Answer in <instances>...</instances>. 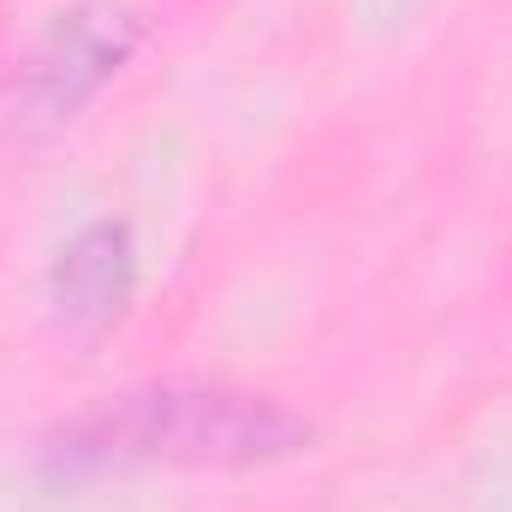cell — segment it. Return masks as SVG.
Segmentation results:
<instances>
[{"label": "cell", "instance_id": "6da1fadb", "mask_svg": "<svg viewBox=\"0 0 512 512\" xmlns=\"http://www.w3.org/2000/svg\"><path fill=\"white\" fill-rule=\"evenodd\" d=\"M310 441V423L268 393L239 387H137L60 435L72 465H268Z\"/></svg>", "mask_w": 512, "mask_h": 512}, {"label": "cell", "instance_id": "7a4b0ae2", "mask_svg": "<svg viewBox=\"0 0 512 512\" xmlns=\"http://www.w3.org/2000/svg\"><path fill=\"white\" fill-rule=\"evenodd\" d=\"M131 48H137V24H131L126 12H108V6L66 12L48 30V42L36 48L30 72H24V108H30V120H48V126L72 120L126 66Z\"/></svg>", "mask_w": 512, "mask_h": 512}, {"label": "cell", "instance_id": "3957f363", "mask_svg": "<svg viewBox=\"0 0 512 512\" xmlns=\"http://www.w3.org/2000/svg\"><path fill=\"white\" fill-rule=\"evenodd\" d=\"M131 286H137V251L120 221L84 227L54 262V310H60V322H72L84 334H102L120 322V310L131 304Z\"/></svg>", "mask_w": 512, "mask_h": 512}]
</instances>
